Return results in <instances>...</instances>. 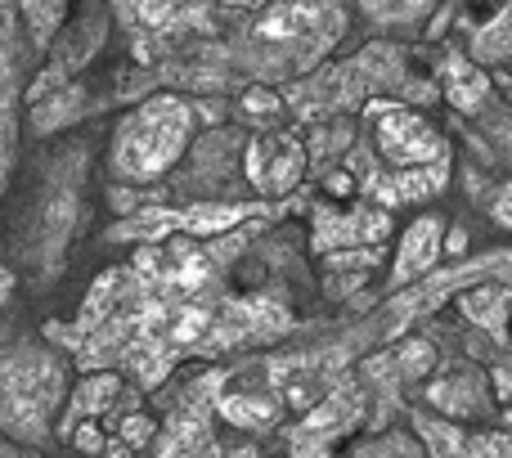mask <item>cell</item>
<instances>
[{"instance_id": "8", "label": "cell", "mask_w": 512, "mask_h": 458, "mask_svg": "<svg viewBox=\"0 0 512 458\" xmlns=\"http://www.w3.org/2000/svg\"><path fill=\"white\" fill-rule=\"evenodd\" d=\"M441 238H445V221L441 216H418L414 225L405 229L396 252V270H391V288H405V283H418L441 265Z\"/></svg>"}, {"instance_id": "17", "label": "cell", "mask_w": 512, "mask_h": 458, "mask_svg": "<svg viewBox=\"0 0 512 458\" xmlns=\"http://www.w3.org/2000/svg\"><path fill=\"white\" fill-rule=\"evenodd\" d=\"M86 108V90L81 86H63L59 95L41 99V104H32V135H54L63 131V126L72 122V117Z\"/></svg>"}, {"instance_id": "33", "label": "cell", "mask_w": 512, "mask_h": 458, "mask_svg": "<svg viewBox=\"0 0 512 458\" xmlns=\"http://www.w3.org/2000/svg\"><path fill=\"white\" fill-rule=\"evenodd\" d=\"M14 270H9V265H0V306H5V301H9V292H14Z\"/></svg>"}, {"instance_id": "32", "label": "cell", "mask_w": 512, "mask_h": 458, "mask_svg": "<svg viewBox=\"0 0 512 458\" xmlns=\"http://www.w3.org/2000/svg\"><path fill=\"white\" fill-rule=\"evenodd\" d=\"M490 382H495V400L504 405V400H508V369H504V364H495V369H490Z\"/></svg>"}, {"instance_id": "25", "label": "cell", "mask_w": 512, "mask_h": 458, "mask_svg": "<svg viewBox=\"0 0 512 458\" xmlns=\"http://www.w3.org/2000/svg\"><path fill=\"white\" fill-rule=\"evenodd\" d=\"M459 458H512V441L504 432H468Z\"/></svg>"}, {"instance_id": "34", "label": "cell", "mask_w": 512, "mask_h": 458, "mask_svg": "<svg viewBox=\"0 0 512 458\" xmlns=\"http://www.w3.org/2000/svg\"><path fill=\"white\" fill-rule=\"evenodd\" d=\"M99 454H104V458H131L135 450H126V445L113 436V441H104V450H99Z\"/></svg>"}, {"instance_id": "27", "label": "cell", "mask_w": 512, "mask_h": 458, "mask_svg": "<svg viewBox=\"0 0 512 458\" xmlns=\"http://www.w3.org/2000/svg\"><path fill=\"white\" fill-rule=\"evenodd\" d=\"M239 108H243L248 117H261V122L270 126L274 117L283 113V95H279V90H270V86H248V95H243Z\"/></svg>"}, {"instance_id": "2", "label": "cell", "mask_w": 512, "mask_h": 458, "mask_svg": "<svg viewBox=\"0 0 512 458\" xmlns=\"http://www.w3.org/2000/svg\"><path fill=\"white\" fill-rule=\"evenodd\" d=\"M198 131V113L189 99L180 95H153L144 99L135 113H126L113 131V176L122 185H153L162 180L180 158H185L189 140Z\"/></svg>"}, {"instance_id": "30", "label": "cell", "mask_w": 512, "mask_h": 458, "mask_svg": "<svg viewBox=\"0 0 512 458\" xmlns=\"http://www.w3.org/2000/svg\"><path fill=\"white\" fill-rule=\"evenodd\" d=\"M72 450L95 458L99 450H104V427H99V423H77V427H72Z\"/></svg>"}, {"instance_id": "6", "label": "cell", "mask_w": 512, "mask_h": 458, "mask_svg": "<svg viewBox=\"0 0 512 458\" xmlns=\"http://www.w3.org/2000/svg\"><path fill=\"white\" fill-rule=\"evenodd\" d=\"M310 158H306V144L297 140L292 131H261L243 144V176L261 198H283L306 180Z\"/></svg>"}, {"instance_id": "9", "label": "cell", "mask_w": 512, "mask_h": 458, "mask_svg": "<svg viewBox=\"0 0 512 458\" xmlns=\"http://www.w3.org/2000/svg\"><path fill=\"white\" fill-rule=\"evenodd\" d=\"M252 216H270L265 203H225V198H203V203H189L176 212V234L185 238H225L239 225H248Z\"/></svg>"}, {"instance_id": "15", "label": "cell", "mask_w": 512, "mask_h": 458, "mask_svg": "<svg viewBox=\"0 0 512 458\" xmlns=\"http://www.w3.org/2000/svg\"><path fill=\"white\" fill-rule=\"evenodd\" d=\"M122 288H126V274H117V270H104L95 283H90L86 301H81V310H77V333L81 337H90L95 328H104L108 319L117 315V306H122Z\"/></svg>"}, {"instance_id": "5", "label": "cell", "mask_w": 512, "mask_h": 458, "mask_svg": "<svg viewBox=\"0 0 512 458\" xmlns=\"http://www.w3.org/2000/svg\"><path fill=\"white\" fill-rule=\"evenodd\" d=\"M221 382L225 373H207L185 391V405L153 436V458H221V445L212 436V400Z\"/></svg>"}, {"instance_id": "20", "label": "cell", "mask_w": 512, "mask_h": 458, "mask_svg": "<svg viewBox=\"0 0 512 458\" xmlns=\"http://www.w3.org/2000/svg\"><path fill=\"white\" fill-rule=\"evenodd\" d=\"M117 14L126 27H135L140 36L167 32L176 23V0H117Z\"/></svg>"}, {"instance_id": "7", "label": "cell", "mask_w": 512, "mask_h": 458, "mask_svg": "<svg viewBox=\"0 0 512 458\" xmlns=\"http://www.w3.org/2000/svg\"><path fill=\"white\" fill-rule=\"evenodd\" d=\"M391 212L373 203H360L351 212H333V207H315V221H310V247L319 256L333 252H355V247H382L391 238Z\"/></svg>"}, {"instance_id": "12", "label": "cell", "mask_w": 512, "mask_h": 458, "mask_svg": "<svg viewBox=\"0 0 512 458\" xmlns=\"http://www.w3.org/2000/svg\"><path fill=\"white\" fill-rule=\"evenodd\" d=\"M427 405L441 409V418L463 423V418L486 414V387H481V373H445L427 387Z\"/></svg>"}, {"instance_id": "11", "label": "cell", "mask_w": 512, "mask_h": 458, "mask_svg": "<svg viewBox=\"0 0 512 458\" xmlns=\"http://www.w3.org/2000/svg\"><path fill=\"white\" fill-rule=\"evenodd\" d=\"M117 396H122V373L117 369H99V373H86V378L72 387L68 396V418H63V427H77V423H95V418L113 414Z\"/></svg>"}, {"instance_id": "29", "label": "cell", "mask_w": 512, "mask_h": 458, "mask_svg": "<svg viewBox=\"0 0 512 458\" xmlns=\"http://www.w3.org/2000/svg\"><path fill=\"white\" fill-rule=\"evenodd\" d=\"M9 153H14V104L0 95V185L9 176Z\"/></svg>"}, {"instance_id": "1", "label": "cell", "mask_w": 512, "mask_h": 458, "mask_svg": "<svg viewBox=\"0 0 512 458\" xmlns=\"http://www.w3.org/2000/svg\"><path fill=\"white\" fill-rule=\"evenodd\" d=\"M346 32L342 0H270L243 32L239 54L261 81L310 72Z\"/></svg>"}, {"instance_id": "22", "label": "cell", "mask_w": 512, "mask_h": 458, "mask_svg": "<svg viewBox=\"0 0 512 458\" xmlns=\"http://www.w3.org/2000/svg\"><path fill=\"white\" fill-rule=\"evenodd\" d=\"M436 0H360V9L378 27H409L414 18H423Z\"/></svg>"}, {"instance_id": "31", "label": "cell", "mask_w": 512, "mask_h": 458, "mask_svg": "<svg viewBox=\"0 0 512 458\" xmlns=\"http://www.w3.org/2000/svg\"><path fill=\"white\" fill-rule=\"evenodd\" d=\"M108 203H113V212L135 216L144 207V194H140V189H131V185H122V189H113V194H108Z\"/></svg>"}, {"instance_id": "26", "label": "cell", "mask_w": 512, "mask_h": 458, "mask_svg": "<svg viewBox=\"0 0 512 458\" xmlns=\"http://www.w3.org/2000/svg\"><path fill=\"white\" fill-rule=\"evenodd\" d=\"M68 77H72V72L63 68L59 59H50V63H45V68H41V72H36V81H32V86H27V104H41V99L59 95V90L68 86Z\"/></svg>"}, {"instance_id": "3", "label": "cell", "mask_w": 512, "mask_h": 458, "mask_svg": "<svg viewBox=\"0 0 512 458\" xmlns=\"http://www.w3.org/2000/svg\"><path fill=\"white\" fill-rule=\"evenodd\" d=\"M68 369L50 346H18L0 360V432L18 445H45L50 418L63 405Z\"/></svg>"}, {"instance_id": "14", "label": "cell", "mask_w": 512, "mask_h": 458, "mask_svg": "<svg viewBox=\"0 0 512 458\" xmlns=\"http://www.w3.org/2000/svg\"><path fill=\"white\" fill-rule=\"evenodd\" d=\"M459 310L477 328H486L495 346L508 342V324H504V315H508V288H504V283H477V288H463L459 292Z\"/></svg>"}, {"instance_id": "16", "label": "cell", "mask_w": 512, "mask_h": 458, "mask_svg": "<svg viewBox=\"0 0 512 458\" xmlns=\"http://www.w3.org/2000/svg\"><path fill=\"white\" fill-rule=\"evenodd\" d=\"M409 423H414V436L427 458H459L463 454L468 432H463L459 423H450V418H441V414H427V409H414Z\"/></svg>"}, {"instance_id": "19", "label": "cell", "mask_w": 512, "mask_h": 458, "mask_svg": "<svg viewBox=\"0 0 512 458\" xmlns=\"http://www.w3.org/2000/svg\"><path fill=\"white\" fill-rule=\"evenodd\" d=\"M18 14L27 23V36H32L36 50L54 41V32L63 27V14H68V0H18Z\"/></svg>"}, {"instance_id": "13", "label": "cell", "mask_w": 512, "mask_h": 458, "mask_svg": "<svg viewBox=\"0 0 512 458\" xmlns=\"http://www.w3.org/2000/svg\"><path fill=\"white\" fill-rule=\"evenodd\" d=\"M176 360L180 355L171 351L162 337H153V333H135L131 342H126V351H122V369L135 378V387H144V391H153V387H162L167 382V373L176 369Z\"/></svg>"}, {"instance_id": "4", "label": "cell", "mask_w": 512, "mask_h": 458, "mask_svg": "<svg viewBox=\"0 0 512 458\" xmlns=\"http://www.w3.org/2000/svg\"><path fill=\"white\" fill-rule=\"evenodd\" d=\"M369 117H373V158H378L373 167L378 171L400 176V171H423V167H436V162L450 158L441 131H436L423 113H414V108L373 99Z\"/></svg>"}, {"instance_id": "23", "label": "cell", "mask_w": 512, "mask_h": 458, "mask_svg": "<svg viewBox=\"0 0 512 458\" xmlns=\"http://www.w3.org/2000/svg\"><path fill=\"white\" fill-rule=\"evenodd\" d=\"M355 144V131H351V122H333V126H319V135L306 144V158H319V162H342L346 158V149Z\"/></svg>"}, {"instance_id": "18", "label": "cell", "mask_w": 512, "mask_h": 458, "mask_svg": "<svg viewBox=\"0 0 512 458\" xmlns=\"http://www.w3.org/2000/svg\"><path fill=\"white\" fill-rule=\"evenodd\" d=\"M468 59L477 63V68H499V63L508 59V9H499V14H490L486 23L472 32V50Z\"/></svg>"}, {"instance_id": "10", "label": "cell", "mask_w": 512, "mask_h": 458, "mask_svg": "<svg viewBox=\"0 0 512 458\" xmlns=\"http://www.w3.org/2000/svg\"><path fill=\"white\" fill-rule=\"evenodd\" d=\"M441 95L450 99L454 113H486L490 108V95H495V86H490V77L477 68V63L468 59V54H445V81H441Z\"/></svg>"}, {"instance_id": "24", "label": "cell", "mask_w": 512, "mask_h": 458, "mask_svg": "<svg viewBox=\"0 0 512 458\" xmlns=\"http://www.w3.org/2000/svg\"><path fill=\"white\" fill-rule=\"evenodd\" d=\"M113 427L126 450H144V445H153V436H158V423H153L149 414H122Z\"/></svg>"}, {"instance_id": "36", "label": "cell", "mask_w": 512, "mask_h": 458, "mask_svg": "<svg viewBox=\"0 0 512 458\" xmlns=\"http://www.w3.org/2000/svg\"><path fill=\"white\" fill-rule=\"evenodd\" d=\"M221 5H230V9H265L270 0H221Z\"/></svg>"}, {"instance_id": "28", "label": "cell", "mask_w": 512, "mask_h": 458, "mask_svg": "<svg viewBox=\"0 0 512 458\" xmlns=\"http://www.w3.org/2000/svg\"><path fill=\"white\" fill-rule=\"evenodd\" d=\"M328 261V274H369L373 265H378V247H355V252H333L324 256Z\"/></svg>"}, {"instance_id": "35", "label": "cell", "mask_w": 512, "mask_h": 458, "mask_svg": "<svg viewBox=\"0 0 512 458\" xmlns=\"http://www.w3.org/2000/svg\"><path fill=\"white\" fill-rule=\"evenodd\" d=\"M495 221L508 225V189H499V198H495Z\"/></svg>"}, {"instance_id": "21", "label": "cell", "mask_w": 512, "mask_h": 458, "mask_svg": "<svg viewBox=\"0 0 512 458\" xmlns=\"http://www.w3.org/2000/svg\"><path fill=\"white\" fill-rule=\"evenodd\" d=\"M391 360H396L400 382H418L436 369V346L427 342V337H405V342L391 351Z\"/></svg>"}]
</instances>
